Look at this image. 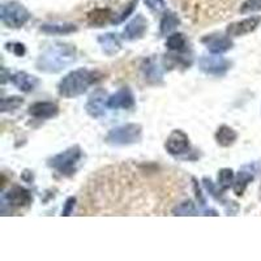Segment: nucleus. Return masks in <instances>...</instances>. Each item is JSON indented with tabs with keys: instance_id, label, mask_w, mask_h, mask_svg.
I'll return each mask as SVG.
<instances>
[{
	"instance_id": "obj_5",
	"label": "nucleus",
	"mask_w": 261,
	"mask_h": 261,
	"mask_svg": "<svg viewBox=\"0 0 261 261\" xmlns=\"http://www.w3.org/2000/svg\"><path fill=\"white\" fill-rule=\"evenodd\" d=\"M166 149L170 154L180 155L190 149V140L183 130H172L171 135L166 140Z\"/></svg>"
},
{
	"instance_id": "obj_6",
	"label": "nucleus",
	"mask_w": 261,
	"mask_h": 261,
	"mask_svg": "<svg viewBox=\"0 0 261 261\" xmlns=\"http://www.w3.org/2000/svg\"><path fill=\"white\" fill-rule=\"evenodd\" d=\"M261 22L260 16H251L248 18H244L242 21H238L234 24L228 25L227 28V34L231 37H239L252 33L253 30L257 29V27Z\"/></svg>"
},
{
	"instance_id": "obj_14",
	"label": "nucleus",
	"mask_w": 261,
	"mask_h": 261,
	"mask_svg": "<svg viewBox=\"0 0 261 261\" xmlns=\"http://www.w3.org/2000/svg\"><path fill=\"white\" fill-rule=\"evenodd\" d=\"M146 29V22L141 16H139L137 18H135L130 24H128V27L125 28L124 30V36L127 37L128 39H135L139 38L144 34Z\"/></svg>"
},
{
	"instance_id": "obj_22",
	"label": "nucleus",
	"mask_w": 261,
	"mask_h": 261,
	"mask_svg": "<svg viewBox=\"0 0 261 261\" xmlns=\"http://www.w3.org/2000/svg\"><path fill=\"white\" fill-rule=\"evenodd\" d=\"M22 98L20 97H9L4 98L2 101V111H8V110H15L17 107L22 105Z\"/></svg>"
},
{
	"instance_id": "obj_8",
	"label": "nucleus",
	"mask_w": 261,
	"mask_h": 261,
	"mask_svg": "<svg viewBox=\"0 0 261 261\" xmlns=\"http://www.w3.org/2000/svg\"><path fill=\"white\" fill-rule=\"evenodd\" d=\"M59 107L53 102H36L29 107V114L33 118L50 119L57 116Z\"/></svg>"
},
{
	"instance_id": "obj_25",
	"label": "nucleus",
	"mask_w": 261,
	"mask_h": 261,
	"mask_svg": "<svg viewBox=\"0 0 261 261\" xmlns=\"http://www.w3.org/2000/svg\"><path fill=\"white\" fill-rule=\"evenodd\" d=\"M74 202H76V199H73V197H69V199L67 200V202H65V208L63 209V216H69V214L72 213Z\"/></svg>"
},
{
	"instance_id": "obj_12",
	"label": "nucleus",
	"mask_w": 261,
	"mask_h": 261,
	"mask_svg": "<svg viewBox=\"0 0 261 261\" xmlns=\"http://www.w3.org/2000/svg\"><path fill=\"white\" fill-rule=\"evenodd\" d=\"M88 22L94 27H102V25L107 24L113 17V12L109 8H95L88 13Z\"/></svg>"
},
{
	"instance_id": "obj_23",
	"label": "nucleus",
	"mask_w": 261,
	"mask_h": 261,
	"mask_svg": "<svg viewBox=\"0 0 261 261\" xmlns=\"http://www.w3.org/2000/svg\"><path fill=\"white\" fill-rule=\"evenodd\" d=\"M260 9H261V0H246L243 6H242L241 12L247 13V12H252V11H260Z\"/></svg>"
},
{
	"instance_id": "obj_20",
	"label": "nucleus",
	"mask_w": 261,
	"mask_h": 261,
	"mask_svg": "<svg viewBox=\"0 0 261 261\" xmlns=\"http://www.w3.org/2000/svg\"><path fill=\"white\" fill-rule=\"evenodd\" d=\"M232 180H234V172H232V170H221L220 174H218V183L222 187V190H227L231 186Z\"/></svg>"
},
{
	"instance_id": "obj_17",
	"label": "nucleus",
	"mask_w": 261,
	"mask_h": 261,
	"mask_svg": "<svg viewBox=\"0 0 261 261\" xmlns=\"http://www.w3.org/2000/svg\"><path fill=\"white\" fill-rule=\"evenodd\" d=\"M253 180V175L252 174H249L247 171H242L239 172V175L237 176L234 181V192L237 193L238 196H242L243 195L244 190L247 188L248 183Z\"/></svg>"
},
{
	"instance_id": "obj_11",
	"label": "nucleus",
	"mask_w": 261,
	"mask_h": 261,
	"mask_svg": "<svg viewBox=\"0 0 261 261\" xmlns=\"http://www.w3.org/2000/svg\"><path fill=\"white\" fill-rule=\"evenodd\" d=\"M202 42L208 45V48L213 54L225 53V51H227L228 48H231L232 46L231 41H230L227 37H223V36H217V37L208 36V38H204L202 39Z\"/></svg>"
},
{
	"instance_id": "obj_7",
	"label": "nucleus",
	"mask_w": 261,
	"mask_h": 261,
	"mask_svg": "<svg viewBox=\"0 0 261 261\" xmlns=\"http://www.w3.org/2000/svg\"><path fill=\"white\" fill-rule=\"evenodd\" d=\"M6 200L11 206L22 208V206H27L32 202V195L25 188L16 186L12 190H9L8 193H6Z\"/></svg>"
},
{
	"instance_id": "obj_18",
	"label": "nucleus",
	"mask_w": 261,
	"mask_h": 261,
	"mask_svg": "<svg viewBox=\"0 0 261 261\" xmlns=\"http://www.w3.org/2000/svg\"><path fill=\"white\" fill-rule=\"evenodd\" d=\"M166 46L172 51H184L187 47V41H186V37L180 33H175L167 38Z\"/></svg>"
},
{
	"instance_id": "obj_2",
	"label": "nucleus",
	"mask_w": 261,
	"mask_h": 261,
	"mask_svg": "<svg viewBox=\"0 0 261 261\" xmlns=\"http://www.w3.org/2000/svg\"><path fill=\"white\" fill-rule=\"evenodd\" d=\"M81 157V150L79 146L69 148L68 150L63 151L60 154L55 155L50 161V166L59 171L63 175H72L74 172V165Z\"/></svg>"
},
{
	"instance_id": "obj_15",
	"label": "nucleus",
	"mask_w": 261,
	"mask_h": 261,
	"mask_svg": "<svg viewBox=\"0 0 261 261\" xmlns=\"http://www.w3.org/2000/svg\"><path fill=\"white\" fill-rule=\"evenodd\" d=\"M238 135L232 128L227 127V125H221L218 128L216 134L217 143L220 144L221 146H230L235 143Z\"/></svg>"
},
{
	"instance_id": "obj_13",
	"label": "nucleus",
	"mask_w": 261,
	"mask_h": 261,
	"mask_svg": "<svg viewBox=\"0 0 261 261\" xmlns=\"http://www.w3.org/2000/svg\"><path fill=\"white\" fill-rule=\"evenodd\" d=\"M12 83L17 86L18 89L22 90V92H32L36 85L38 84L36 77H33V76H29L25 72H21V73H16L15 76H12Z\"/></svg>"
},
{
	"instance_id": "obj_3",
	"label": "nucleus",
	"mask_w": 261,
	"mask_h": 261,
	"mask_svg": "<svg viewBox=\"0 0 261 261\" xmlns=\"http://www.w3.org/2000/svg\"><path fill=\"white\" fill-rule=\"evenodd\" d=\"M141 136V127L136 124H127L113 129L107 135L106 141L111 145H129L136 143Z\"/></svg>"
},
{
	"instance_id": "obj_21",
	"label": "nucleus",
	"mask_w": 261,
	"mask_h": 261,
	"mask_svg": "<svg viewBox=\"0 0 261 261\" xmlns=\"http://www.w3.org/2000/svg\"><path fill=\"white\" fill-rule=\"evenodd\" d=\"M176 24H178V20H176L175 16L172 15V13H167L162 18V22H161V32H162V34H166L170 30L174 29Z\"/></svg>"
},
{
	"instance_id": "obj_1",
	"label": "nucleus",
	"mask_w": 261,
	"mask_h": 261,
	"mask_svg": "<svg viewBox=\"0 0 261 261\" xmlns=\"http://www.w3.org/2000/svg\"><path fill=\"white\" fill-rule=\"evenodd\" d=\"M98 80H99V74L97 72L88 71V69L71 72L59 84V94L65 98L76 97L86 92V89Z\"/></svg>"
},
{
	"instance_id": "obj_24",
	"label": "nucleus",
	"mask_w": 261,
	"mask_h": 261,
	"mask_svg": "<svg viewBox=\"0 0 261 261\" xmlns=\"http://www.w3.org/2000/svg\"><path fill=\"white\" fill-rule=\"evenodd\" d=\"M175 212L179 216H187V214H191L195 212V206H193V204L191 201L183 202V204L179 205Z\"/></svg>"
},
{
	"instance_id": "obj_27",
	"label": "nucleus",
	"mask_w": 261,
	"mask_h": 261,
	"mask_svg": "<svg viewBox=\"0 0 261 261\" xmlns=\"http://www.w3.org/2000/svg\"><path fill=\"white\" fill-rule=\"evenodd\" d=\"M15 47H16V48H15L16 55H18V57H21V55H24V53H25L24 45H20V43H16Z\"/></svg>"
},
{
	"instance_id": "obj_26",
	"label": "nucleus",
	"mask_w": 261,
	"mask_h": 261,
	"mask_svg": "<svg viewBox=\"0 0 261 261\" xmlns=\"http://www.w3.org/2000/svg\"><path fill=\"white\" fill-rule=\"evenodd\" d=\"M145 3L150 7L151 9H155V11H160L165 7L163 0H145Z\"/></svg>"
},
{
	"instance_id": "obj_4",
	"label": "nucleus",
	"mask_w": 261,
	"mask_h": 261,
	"mask_svg": "<svg viewBox=\"0 0 261 261\" xmlns=\"http://www.w3.org/2000/svg\"><path fill=\"white\" fill-rule=\"evenodd\" d=\"M2 18H3L4 24H7L8 27L20 28L28 21L29 13L20 4L11 3L3 6V8H2Z\"/></svg>"
},
{
	"instance_id": "obj_9",
	"label": "nucleus",
	"mask_w": 261,
	"mask_h": 261,
	"mask_svg": "<svg viewBox=\"0 0 261 261\" xmlns=\"http://www.w3.org/2000/svg\"><path fill=\"white\" fill-rule=\"evenodd\" d=\"M134 95L128 88H123L107 99V106L111 109H130L134 107Z\"/></svg>"
},
{
	"instance_id": "obj_10",
	"label": "nucleus",
	"mask_w": 261,
	"mask_h": 261,
	"mask_svg": "<svg viewBox=\"0 0 261 261\" xmlns=\"http://www.w3.org/2000/svg\"><path fill=\"white\" fill-rule=\"evenodd\" d=\"M200 65H201V69L208 73H214V74H221L228 68V63L226 62L222 58H202L201 62H200Z\"/></svg>"
},
{
	"instance_id": "obj_16",
	"label": "nucleus",
	"mask_w": 261,
	"mask_h": 261,
	"mask_svg": "<svg viewBox=\"0 0 261 261\" xmlns=\"http://www.w3.org/2000/svg\"><path fill=\"white\" fill-rule=\"evenodd\" d=\"M102 99H103V92L102 90H98L97 93H94V94L90 97L89 99V103H88V106H86V109H88V113L90 114L92 116H99L102 114Z\"/></svg>"
},
{
	"instance_id": "obj_19",
	"label": "nucleus",
	"mask_w": 261,
	"mask_h": 261,
	"mask_svg": "<svg viewBox=\"0 0 261 261\" xmlns=\"http://www.w3.org/2000/svg\"><path fill=\"white\" fill-rule=\"evenodd\" d=\"M42 30L48 34H68L76 30L74 25H43Z\"/></svg>"
}]
</instances>
